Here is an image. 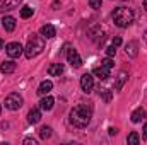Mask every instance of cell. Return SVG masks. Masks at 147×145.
Wrapping results in <instances>:
<instances>
[{
    "label": "cell",
    "mask_w": 147,
    "mask_h": 145,
    "mask_svg": "<svg viewBox=\"0 0 147 145\" xmlns=\"http://www.w3.org/2000/svg\"><path fill=\"white\" fill-rule=\"evenodd\" d=\"M91 118H92V108L89 104L80 103L70 111V123L77 128H86L91 123Z\"/></svg>",
    "instance_id": "1"
},
{
    "label": "cell",
    "mask_w": 147,
    "mask_h": 145,
    "mask_svg": "<svg viewBox=\"0 0 147 145\" xmlns=\"http://www.w3.org/2000/svg\"><path fill=\"white\" fill-rule=\"evenodd\" d=\"M43 50H45V38L38 36V34H31L28 39L26 48H24V55H26V58H34Z\"/></svg>",
    "instance_id": "2"
},
{
    "label": "cell",
    "mask_w": 147,
    "mask_h": 145,
    "mask_svg": "<svg viewBox=\"0 0 147 145\" xmlns=\"http://www.w3.org/2000/svg\"><path fill=\"white\" fill-rule=\"evenodd\" d=\"M111 17H113L115 26H118V28H128L132 24V21H134V12L130 9H127V7H118V9H115V12H113Z\"/></svg>",
    "instance_id": "3"
},
{
    "label": "cell",
    "mask_w": 147,
    "mask_h": 145,
    "mask_svg": "<svg viewBox=\"0 0 147 145\" xmlns=\"http://www.w3.org/2000/svg\"><path fill=\"white\" fill-rule=\"evenodd\" d=\"M22 103H24V99H22V96H19L17 92H10V94L5 97V108L10 109V111H17V109L22 106Z\"/></svg>",
    "instance_id": "4"
},
{
    "label": "cell",
    "mask_w": 147,
    "mask_h": 145,
    "mask_svg": "<svg viewBox=\"0 0 147 145\" xmlns=\"http://www.w3.org/2000/svg\"><path fill=\"white\" fill-rule=\"evenodd\" d=\"M5 51H7V55H9L10 58H19V56L24 53V48H22L21 43H9V44L5 46Z\"/></svg>",
    "instance_id": "5"
},
{
    "label": "cell",
    "mask_w": 147,
    "mask_h": 145,
    "mask_svg": "<svg viewBox=\"0 0 147 145\" xmlns=\"http://www.w3.org/2000/svg\"><path fill=\"white\" fill-rule=\"evenodd\" d=\"M92 87H94V79H92V75H91V73H84V75L80 77V89H82L86 94H89V92L92 91Z\"/></svg>",
    "instance_id": "6"
},
{
    "label": "cell",
    "mask_w": 147,
    "mask_h": 145,
    "mask_svg": "<svg viewBox=\"0 0 147 145\" xmlns=\"http://www.w3.org/2000/svg\"><path fill=\"white\" fill-rule=\"evenodd\" d=\"M67 60H69V63L72 65L74 68H79L80 65H82V58H80V55L77 53V50H67Z\"/></svg>",
    "instance_id": "7"
},
{
    "label": "cell",
    "mask_w": 147,
    "mask_h": 145,
    "mask_svg": "<svg viewBox=\"0 0 147 145\" xmlns=\"http://www.w3.org/2000/svg\"><path fill=\"white\" fill-rule=\"evenodd\" d=\"M110 70H111V67L105 65V63H101L99 67H96V68L92 70V73H94L96 77H99L101 80H105V79H108V77H110Z\"/></svg>",
    "instance_id": "8"
},
{
    "label": "cell",
    "mask_w": 147,
    "mask_h": 145,
    "mask_svg": "<svg viewBox=\"0 0 147 145\" xmlns=\"http://www.w3.org/2000/svg\"><path fill=\"white\" fill-rule=\"evenodd\" d=\"M2 26H3V29H5L7 33H12V31L16 29V19H14L12 15H3Z\"/></svg>",
    "instance_id": "9"
},
{
    "label": "cell",
    "mask_w": 147,
    "mask_h": 145,
    "mask_svg": "<svg viewBox=\"0 0 147 145\" xmlns=\"http://www.w3.org/2000/svg\"><path fill=\"white\" fill-rule=\"evenodd\" d=\"M22 0H3L2 2V5H0V10L2 12H9V10H14V9H17L19 7V3H21Z\"/></svg>",
    "instance_id": "10"
},
{
    "label": "cell",
    "mask_w": 147,
    "mask_h": 145,
    "mask_svg": "<svg viewBox=\"0 0 147 145\" xmlns=\"http://www.w3.org/2000/svg\"><path fill=\"white\" fill-rule=\"evenodd\" d=\"M139 46H137V43L135 41H128L127 44H125V53L130 56V58H135L137 55H139V50H137Z\"/></svg>",
    "instance_id": "11"
},
{
    "label": "cell",
    "mask_w": 147,
    "mask_h": 145,
    "mask_svg": "<svg viewBox=\"0 0 147 145\" xmlns=\"http://www.w3.org/2000/svg\"><path fill=\"white\" fill-rule=\"evenodd\" d=\"M53 104H55V99H53L51 96H48V94H46V96L39 101V108L43 109V111H51Z\"/></svg>",
    "instance_id": "12"
},
{
    "label": "cell",
    "mask_w": 147,
    "mask_h": 145,
    "mask_svg": "<svg viewBox=\"0 0 147 145\" xmlns=\"http://www.w3.org/2000/svg\"><path fill=\"white\" fill-rule=\"evenodd\" d=\"M41 36L46 38V39H51V38L57 36V29H55L51 24H45V26L41 28Z\"/></svg>",
    "instance_id": "13"
},
{
    "label": "cell",
    "mask_w": 147,
    "mask_h": 145,
    "mask_svg": "<svg viewBox=\"0 0 147 145\" xmlns=\"http://www.w3.org/2000/svg\"><path fill=\"white\" fill-rule=\"evenodd\" d=\"M62 73H63V65L62 63H51L48 67V75H51V77H60Z\"/></svg>",
    "instance_id": "14"
},
{
    "label": "cell",
    "mask_w": 147,
    "mask_h": 145,
    "mask_svg": "<svg viewBox=\"0 0 147 145\" xmlns=\"http://www.w3.org/2000/svg\"><path fill=\"white\" fill-rule=\"evenodd\" d=\"M39 119H41V111H39L38 108H33L29 113H28V121H29L31 125L39 123Z\"/></svg>",
    "instance_id": "15"
},
{
    "label": "cell",
    "mask_w": 147,
    "mask_h": 145,
    "mask_svg": "<svg viewBox=\"0 0 147 145\" xmlns=\"http://www.w3.org/2000/svg\"><path fill=\"white\" fill-rule=\"evenodd\" d=\"M51 87H53V84H51L50 80H43V82L39 84V87H38L36 92L39 94V96H46V94L51 91Z\"/></svg>",
    "instance_id": "16"
},
{
    "label": "cell",
    "mask_w": 147,
    "mask_h": 145,
    "mask_svg": "<svg viewBox=\"0 0 147 145\" xmlns=\"http://www.w3.org/2000/svg\"><path fill=\"white\" fill-rule=\"evenodd\" d=\"M127 80H128V73H127V72H120V75L116 77V84H115V91H121Z\"/></svg>",
    "instance_id": "17"
},
{
    "label": "cell",
    "mask_w": 147,
    "mask_h": 145,
    "mask_svg": "<svg viewBox=\"0 0 147 145\" xmlns=\"http://www.w3.org/2000/svg\"><path fill=\"white\" fill-rule=\"evenodd\" d=\"M14 70H16V63H14L12 60L2 62V65H0V72L2 73H12Z\"/></svg>",
    "instance_id": "18"
},
{
    "label": "cell",
    "mask_w": 147,
    "mask_h": 145,
    "mask_svg": "<svg viewBox=\"0 0 147 145\" xmlns=\"http://www.w3.org/2000/svg\"><path fill=\"white\" fill-rule=\"evenodd\" d=\"M144 116H146V111L142 108L135 109V111L132 113V121H134V123H140V121L144 119Z\"/></svg>",
    "instance_id": "19"
},
{
    "label": "cell",
    "mask_w": 147,
    "mask_h": 145,
    "mask_svg": "<svg viewBox=\"0 0 147 145\" xmlns=\"http://www.w3.org/2000/svg\"><path fill=\"white\" fill-rule=\"evenodd\" d=\"M33 14H34V9H33V7H29V5H26V7H22V9H21V17H22V19H29Z\"/></svg>",
    "instance_id": "20"
},
{
    "label": "cell",
    "mask_w": 147,
    "mask_h": 145,
    "mask_svg": "<svg viewBox=\"0 0 147 145\" xmlns=\"http://www.w3.org/2000/svg\"><path fill=\"white\" fill-rule=\"evenodd\" d=\"M39 137H41L43 140H48V138L51 137V128H50V126H41V128H39Z\"/></svg>",
    "instance_id": "21"
},
{
    "label": "cell",
    "mask_w": 147,
    "mask_h": 145,
    "mask_svg": "<svg viewBox=\"0 0 147 145\" xmlns=\"http://www.w3.org/2000/svg\"><path fill=\"white\" fill-rule=\"evenodd\" d=\"M127 142H128V144H132V145H137L139 142H140V137H139V133H137V132H132V133L128 135Z\"/></svg>",
    "instance_id": "22"
},
{
    "label": "cell",
    "mask_w": 147,
    "mask_h": 145,
    "mask_svg": "<svg viewBox=\"0 0 147 145\" xmlns=\"http://www.w3.org/2000/svg\"><path fill=\"white\" fill-rule=\"evenodd\" d=\"M106 55H108L110 58H113V56L116 55V46H113V44H111V46H108V48H106Z\"/></svg>",
    "instance_id": "23"
},
{
    "label": "cell",
    "mask_w": 147,
    "mask_h": 145,
    "mask_svg": "<svg viewBox=\"0 0 147 145\" xmlns=\"http://www.w3.org/2000/svg\"><path fill=\"white\" fill-rule=\"evenodd\" d=\"M91 9H101V0H89Z\"/></svg>",
    "instance_id": "24"
},
{
    "label": "cell",
    "mask_w": 147,
    "mask_h": 145,
    "mask_svg": "<svg viewBox=\"0 0 147 145\" xmlns=\"http://www.w3.org/2000/svg\"><path fill=\"white\" fill-rule=\"evenodd\" d=\"M111 44H113V46H120V44H121V38L115 36V38H113V41H111Z\"/></svg>",
    "instance_id": "25"
},
{
    "label": "cell",
    "mask_w": 147,
    "mask_h": 145,
    "mask_svg": "<svg viewBox=\"0 0 147 145\" xmlns=\"http://www.w3.org/2000/svg\"><path fill=\"white\" fill-rule=\"evenodd\" d=\"M24 145H36V140L34 138H26L24 140Z\"/></svg>",
    "instance_id": "26"
},
{
    "label": "cell",
    "mask_w": 147,
    "mask_h": 145,
    "mask_svg": "<svg viewBox=\"0 0 147 145\" xmlns=\"http://www.w3.org/2000/svg\"><path fill=\"white\" fill-rule=\"evenodd\" d=\"M142 132H144V133H142V137H144V138L147 140V123L144 125V130H142Z\"/></svg>",
    "instance_id": "27"
},
{
    "label": "cell",
    "mask_w": 147,
    "mask_h": 145,
    "mask_svg": "<svg viewBox=\"0 0 147 145\" xmlns=\"http://www.w3.org/2000/svg\"><path fill=\"white\" fill-rule=\"evenodd\" d=\"M108 132H110V135H116V128H113V126H111Z\"/></svg>",
    "instance_id": "28"
},
{
    "label": "cell",
    "mask_w": 147,
    "mask_h": 145,
    "mask_svg": "<svg viewBox=\"0 0 147 145\" xmlns=\"http://www.w3.org/2000/svg\"><path fill=\"white\" fill-rule=\"evenodd\" d=\"M144 41L147 43V29H146V33H144Z\"/></svg>",
    "instance_id": "29"
},
{
    "label": "cell",
    "mask_w": 147,
    "mask_h": 145,
    "mask_svg": "<svg viewBox=\"0 0 147 145\" xmlns=\"http://www.w3.org/2000/svg\"><path fill=\"white\" fill-rule=\"evenodd\" d=\"M2 48H3V41L0 39V50H2Z\"/></svg>",
    "instance_id": "30"
},
{
    "label": "cell",
    "mask_w": 147,
    "mask_h": 145,
    "mask_svg": "<svg viewBox=\"0 0 147 145\" xmlns=\"http://www.w3.org/2000/svg\"><path fill=\"white\" fill-rule=\"evenodd\" d=\"M144 9L147 10V0H144Z\"/></svg>",
    "instance_id": "31"
},
{
    "label": "cell",
    "mask_w": 147,
    "mask_h": 145,
    "mask_svg": "<svg viewBox=\"0 0 147 145\" xmlns=\"http://www.w3.org/2000/svg\"><path fill=\"white\" fill-rule=\"evenodd\" d=\"M2 2H3V0H0V5H2Z\"/></svg>",
    "instance_id": "32"
},
{
    "label": "cell",
    "mask_w": 147,
    "mask_h": 145,
    "mask_svg": "<svg viewBox=\"0 0 147 145\" xmlns=\"http://www.w3.org/2000/svg\"><path fill=\"white\" fill-rule=\"evenodd\" d=\"M0 113H2V106H0Z\"/></svg>",
    "instance_id": "33"
}]
</instances>
